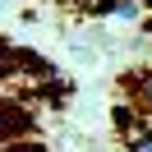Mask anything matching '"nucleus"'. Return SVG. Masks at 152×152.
<instances>
[{"instance_id": "20e7f679", "label": "nucleus", "mask_w": 152, "mask_h": 152, "mask_svg": "<svg viewBox=\"0 0 152 152\" xmlns=\"http://www.w3.org/2000/svg\"><path fill=\"white\" fill-rule=\"evenodd\" d=\"M129 152H152V134H148V129H138V134L129 138Z\"/></svg>"}, {"instance_id": "7ed1b4c3", "label": "nucleus", "mask_w": 152, "mask_h": 152, "mask_svg": "<svg viewBox=\"0 0 152 152\" xmlns=\"http://www.w3.org/2000/svg\"><path fill=\"white\" fill-rule=\"evenodd\" d=\"M0 152H51L46 143H32V138H19V143H0Z\"/></svg>"}, {"instance_id": "f03ea898", "label": "nucleus", "mask_w": 152, "mask_h": 152, "mask_svg": "<svg viewBox=\"0 0 152 152\" xmlns=\"http://www.w3.org/2000/svg\"><path fill=\"white\" fill-rule=\"evenodd\" d=\"M129 92H134V106H138L143 115H152V69L143 78H129Z\"/></svg>"}, {"instance_id": "f257e3e1", "label": "nucleus", "mask_w": 152, "mask_h": 152, "mask_svg": "<svg viewBox=\"0 0 152 152\" xmlns=\"http://www.w3.org/2000/svg\"><path fill=\"white\" fill-rule=\"evenodd\" d=\"M32 134V111L23 102H10V97H0V143H19Z\"/></svg>"}, {"instance_id": "39448f33", "label": "nucleus", "mask_w": 152, "mask_h": 152, "mask_svg": "<svg viewBox=\"0 0 152 152\" xmlns=\"http://www.w3.org/2000/svg\"><path fill=\"white\" fill-rule=\"evenodd\" d=\"M148 5H152V0H148Z\"/></svg>"}]
</instances>
